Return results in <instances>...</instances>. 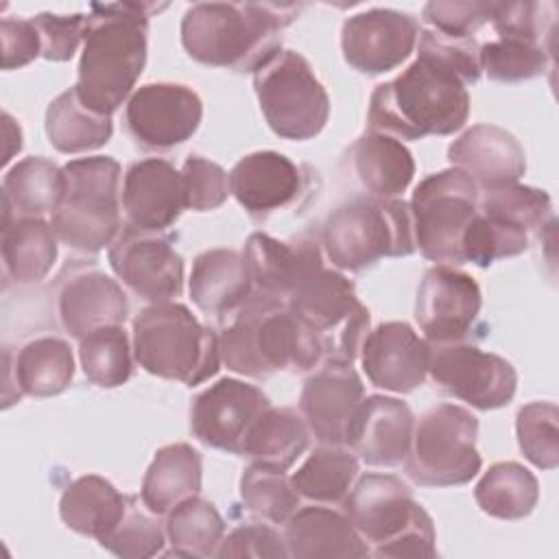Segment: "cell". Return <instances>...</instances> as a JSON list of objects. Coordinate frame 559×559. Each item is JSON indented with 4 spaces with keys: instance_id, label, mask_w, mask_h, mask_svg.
I'll return each mask as SVG.
<instances>
[{
    "instance_id": "f907efd6",
    "label": "cell",
    "mask_w": 559,
    "mask_h": 559,
    "mask_svg": "<svg viewBox=\"0 0 559 559\" xmlns=\"http://www.w3.org/2000/svg\"><path fill=\"white\" fill-rule=\"evenodd\" d=\"M41 37V57L48 61H68L76 52L83 41L85 20L83 13L57 15V13H39L31 17Z\"/></svg>"
},
{
    "instance_id": "d590c367",
    "label": "cell",
    "mask_w": 559,
    "mask_h": 559,
    "mask_svg": "<svg viewBox=\"0 0 559 559\" xmlns=\"http://www.w3.org/2000/svg\"><path fill=\"white\" fill-rule=\"evenodd\" d=\"M13 376L20 395H59L70 386L74 378V354L63 338H33L15 354Z\"/></svg>"
},
{
    "instance_id": "8992f818",
    "label": "cell",
    "mask_w": 559,
    "mask_h": 559,
    "mask_svg": "<svg viewBox=\"0 0 559 559\" xmlns=\"http://www.w3.org/2000/svg\"><path fill=\"white\" fill-rule=\"evenodd\" d=\"M133 358L144 371L186 386L210 380L223 362L218 336L177 301L151 304L135 314Z\"/></svg>"
},
{
    "instance_id": "4dcf8cb0",
    "label": "cell",
    "mask_w": 559,
    "mask_h": 559,
    "mask_svg": "<svg viewBox=\"0 0 559 559\" xmlns=\"http://www.w3.org/2000/svg\"><path fill=\"white\" fill-rule=\"evenodd\" d=\"M352 164L362 188L376 199H395L415 175L413 153L402 140L380 131H367L354 142Z\"/></svg>"
},
{
    "instance_id": "7c38bea8",
    "label": "cell",
    "mask_w": 559,
    "mask_h": 559,
    "mask_svg": "<svg viewBox=\"0 0 559 559\" xmlns=\"http://www.w3.org/2000/svg\"><path fill=\"white\" fill-rule=\"evenodd\" d=\"M286 306L319 334L328 358L345 362L358 358L369 334V310L341 271L321 262L297 284Z\"/></svg>"
},
{
    "instance_id": "2e32d148",
    "label": "cell",
    "mask_w": 559,
    "mask_h": 559,
    "mask_svg": "<svg viewBox=\"0 0 559 559\" xmlns=\"http://www.w3.org/2000/svg\"><path fill=\"white\" fill-rule=\"evenodd\" d=\"M483 293L469 273L448 264L428 269L415 297V321L430 345L463 341L474 328Z\"/></svg>"
},
{
    "instance_id": "9a60e30c",
    "label": "cell",
    "mask_w": 559,
    "mask_h": 559,
    "mask_svg": "<svg viewBox=\"0 0 559 559\" xmlns=\"http://www.w3.org/2000/svg\"><path fill=\"white\" fill-rule=\"evenodd\" d=\"M203 118L199 94L181 83H146L124 107L131 140L148 151H164L190 140Z\"/></svg>"
},
{
    "instance_id": "4316f807",
    "label": "cell",
    "mask_w": 559,
    "mask_h": 559,
    "mask_svg": "<svg viewBox=\"0 0 559 559\" xmlns=\"http://www.w3.org/2000/svg\"><path fill=\"white\" fill-rule=\"evenodd\" d=\"M284 544L295 559H362L369 544L345 513L328 507H301L284 522Z\"/></svg>"
},
{
    "instance_id": "3957f363",
    "label": "cell",
    "mask_w": 559,
    "mask_h": 559,
    "mask_svg": "<svg viewBox=\"0 0 559 559\" xmlns=\"http://www.w3.org/2000/svg\"><path fill=\"white\" fill-rule=\"evenodd\" d=\"M299 11L301 4L197 2L183 13L181 44L203 66L255 72L280 50V33Z\"/></svg>"
},
{
    "instance_id": "b9f144b4",
    "label": "cell",
    "mask_w": 559,
    "mask_h": 559,
    "mask_svg": "<svg viewBox=\"0 0 559 559\" xmlns=\"http://www.w3.org/2000/svg\"><path fill=\"white\" fill-rule=\"evenodd\" d=\"M480 72L496 83L528 81L552 63V46L524 39H496L478 50Z\"/></svg>"
},
{
    "instance_id": "5bb4252c",
    "label": "cell",
    "mask_w": 559,
    "mask_h": 559,
    "mask_svg": "<svg viewBox=\"0 0 559 559\" xmlns=\"http://www.w3.org/2000/svg\"><path fill=\"white\" fill-rule=\"evenodd\" d=\"M109 266L133 295L151 304L173 301L183 290V258L162 231L122 227L109 245Z\"/></svg>"
},
{
    "instance_id": "d6986e66",
    "label": "cell",
    "mask_w": 559,
    "mask_h": 559,
    "mask_svg": "<svg viewBox=\"0 0 559 559\" xmlns=\"http://www.w3.org/2000/svg\"><path fill=\"white\" fill-rule=\"evenodd\" d=\"M362 400L365 386L352 362L328 358L304 380L299 413L321 443L345 445L347 430Z\"/></svg>"
},
{
    "instance_id": "f5cc1de1",
    "label": "cell",
    "mask_w": 559,
    "mask_h": 559,
    "mask_svg": "<svg viewBox=\"0 0 559 559\" xmlns=\"http://www.w3.org/2000/svg\"><path fill=\"white\" fill-rule=\"evenodd\" d=\"M2 129H4V140H7V148H4L2 162L9 164L13 153H17L22 148V129H20V124L7 111L2 114Z\"/></svg>"
},
{
    "instance_id": "4fadbf2b",
    "label": "cell",
    "mask_w": 559,
    "mask_h": 559,
    "mask_svg": "<svg viewBox=\"0 0 559 559\" xmlns=\"http://www.w3.org/2000/svg\"><path fill=\"white\" fill-rule=\"evenodd\" d=\"M428 373L443 393L478 411L507 406L518 389V373L507 358L463 341L432 345Z\"/></svg>"
},
{
    "instance_id": "83f0119b",
    "label": "cell",
    "mask_w": 559,
    "mask_h": 559,
    "mask_svg": "<svg viewBox=\"0 0 559 559\" xmlns=\"http://www.w3.org/2000/svg\"><path fill=\"white\" fill-rule=\"evenodd\" d=\"M188 290L192 304L205 314H231L253 293L242 253L234 249H207L192 262Z\"/></svg>"
},
{
    "instance_id": "ba28073f",
    "label": "cell",
    "mask_w": 559,
    "mask_h": 559,
    "mask_svg": "<svg viewBox=\"0 0 559 559\" xmlns=\"http://www.w3.org/2000/svg\"><path fill=\"white\" fill-rule=\"evenodd\" d=\"M321 240L330 262L341 271H362L382 258L411 255L415 238L408 203L354 197L325 218Z\"/></svg>"
},
{
    "instance_id": "bcb514c9",
    "label": "cell",
    "mask_w": 559,
    "mask_h": 559,
    "mask_svg": "<svg viewBox=\"0 0 559 559\" xmlns=\"http://www.w3.org/2000/svg\"><path fill=\"white\" fill-rule=\"evenodd\" d=\"M129 500L127 513L109 537L100 542L103 548L124 559H146L162 552L166 544V528L157 522L155 513H144Z\"/></svg>"
},
{
    "instance_id": "836d02e7",
    "label": "cell",
    "mask_w": 559,
    "mask_h": 559,
    "mask_svg": "<svg viewBox=\"0 0 559 559\" xmlns=\"http://www.w3.org/2000/svg\"><path fill=\"white\" fill-rule=\"evenodd\" d=\"M310 430L293 408L269 406L249 428L240 456L286 472L308 448Z\"/></svg>"
},
{
    "instance_id": "681fc988",
    "label": "cell",
    "mask_w": 559,
    "mask_h": 559,
    "mask_svg": "<svg viewBox=\"0 0 559 559\" xmlns=\"http://www.w3.org/2000/svg\"><path fill=\"white\" fill-rule=\"evenodd\" d=\"M214 557H255V559H284L288 557L284 537L269 524L251 522L229 531L216 548Z\"/></svg>"
},
{
    "instance_id": "7bdbcfd3",
    "label": "cell",
    "mask_w": 559,
    "mask_h": 559,
    "mask_svg": "<svg viewBox=\"0 0 559 559\" xmlns=\"http://www.w3.org/2000/svg\"><path fill=\"white\" fill-rule=\"evenodd\" d=\"M240 498L253 515L284 524L297 511L301 496L282 469L251 463L240 476Z\"/></svg>"
},
{
    "instance_id": "f6af8a7d",
    "label": "cell",
    "mask_w": 559,
    "mask_h": 559,
    "mask_svg": "<svg viewBox=\"0 0 559 559\" xmlns=\"http://www.w3.org/2000/svg\"><path fill=\"white\" fill-rule=\"evenodd\" d=\"M489 22L500 39H524L552 46L555 4L552 2H491Z\"/></svg>"
},
{
    "instance_id": "9c48e42d",
    "label": "cell",
    "mask_w": 559,
    "mask_h": 559,
    "mask_svg": "<svg viewBox=\"0 0 559 559\" xmlns=\"http://www.w3.org/2000/svg\"><path fill=\"white\" fill-rule=\"evenodd\" d=\"M253 90L275 135L304 142L323 131L330 98L304 55L280 48L253 72Z\"/></svg>"
},
{
    "instance_id": "e0dca14e",
    "label": "cell",
    "mask_w": 559,
    "mask_h": 559,
    "mask_svg": "<svg viewBox=\"0 0 559 559\" xmlns=\"http://www.w3.org/2000/svg\"><path fill=\"white\" fill-rule=\"evenodd\" d=\"M271 406L262 389L223 378L201 391L190 408V430L207 448L238 454L255 419Z\"/></svg>"
},
{
    "instance_id": "30bf717a",
    "label": "cell",
    "mask_w": 559,
    "mask_h": 559,
    "mask_svg": "<svg viewBox=\"0 0 559 559\" xmlns=\"http://www.w3.org/2000/svg\"><path fill=\"white\" fill-rule=\"evenodd\" d=\"M478 419L456 404H437L413 426L406 474L421 487H454L469 483L483 467L476 448Z\"/></svg>"
},
{
    "instance_id": "277c9868",
    "label": "cell",
    "mask_w": 559,
    "mask_h": 559,
    "mask_svg": "<svg viewBox=\"0 0 559 559\" xmlns=\"http://www.w3.org/2000/svg\"><path fill=\"white\" fill-rule=\"evenodd\" d=\"M223 365L247 378L310 371L325 356L319 334L284 301L253 295L231 314L218 336Z\"/></svg>"
},
{
    "instance_id": "74e56055",
    "label": "cell",
    "mask_w": 559,
    "mask_h": 559,
    "mask_svg": "<svg viewBox=\"0 0 559 559\" xmlns=\"http://www.w3.org/2000/svg\"><path fill=\"white\" fill-rule=\"evenodd\" d=\"M358 474V456L343 445L321 443L290 476L301 498L334 504L343 502Z\"/></svg>"
},
{
    "instance_id": "ac0fdd59",
    "label": "cell",
    "mask_w": 559,
    "mask_h": 559,
    "mask_svg": "<svg viewBox=\"0 0 559 559\" xmlns=\"http://www.w3.org/2000/svg\"><path fill=\"white\" fill-rule=\"evenodd\" d=\"M419 37V24L411 13L395 9H367L343 22L341 50L354 70L384 74L402 66Z\"/></svg>"
},
{
    "instance_id": "ee69618b",
    "label": "cell",
    "mask_w": 559,
    "mask_h": 559,
    "mask_svg": "<svg viewBox=\"0 0 559 559\" xmlns=\"http://www.w3.org/2000/svg\"><path fill=\"white\" fill-rule=\"evenodd\" d=\"M559 408L552 402H531L518 411L515 435L522 454L539 469L559 465Z\"/></svg>"
},
{
    "instance_id": "60d3db41",
    "label": "cell",
    "mask_w": 559,
    "mask_h": 559,
    "mask_svg": "<svg viewBox=\"0 0 559 559\" xmlns=\"http://www.w3.org/2000/svg\"><path fill=\"white\" fill-rule=\"evenodd\" d=\"M478 212L493 223L522 229L526 234L542 229L552 221V203L548 192L520 181L496 190H485L478 197Z\"/></svg>"
},
{
    "instance_id": "c3c4849f",
    "label": "cell",
    "mask_w": 559,
    "mask_h": 559,
    "mask_svg": "<svg viewBox=\"0 0 559 559\" xmlns=\"http://www.w3.org/2000/svg\"><path fill=\"white\" fill-rule=\"evenodd\" d=\"M491 2L487 0H472V2H428L421 9V17L426 24H430L435 33L454 37V39H467L474 37V33L489 22Z\"/></svg>"
},
{
    "instance_id": "8fae6325",
    "label": "cell",
    "mask_w": 559,
    "mask_h": 559,
    "mask_svg": "<svg viewBox=\"0 0 559 559\" xmlns=\"http://www.w3.org/2000/svg\"><path fill=\"white\" fill-rule=\"evenodd\" d=\"M478 186L459 168L424 177L408 210L415 249L437 264H465L463 238L478 214Z\"/></svg>"
},
{
    "instance_id": "6da1fadb",
    "label": "cell",
    "mask_w": 559,
    "mask_h": 559,
    "mask_svg": "<svg viewBox=\"0 0 559 559\" xmlns=\"http://www.w3.org/2000/svg\"><path fill=\"white\" fill-rule=\"evenodd\" d=\"M417 39V59L371 92L369 131L421 140L450 135L467 122V85L480 79V44L474 37L454 39L435 31H419Z\"/></svg>"
},
{
    "instance_id": "7dc6e473",
    "label": "cell",
    "mask_w": 559,
    "mask_h": 559,
    "mask_svg": "<svg viewBox=\"0 0 559 559\" xmlns=\"http://www.w3.org/2000/svg\"><path fill=\"white\" fill-rule=\"evenodd\" d=\"M181 181L186 207L194 212H210L221 207L229 197V177L216 164L201 155H192L181 166Z\"/></svg>"
},
{
    "instance_id": "8d00e7d4",
    "label": "cell",
    "mask_w": 559,
    "mask_h": 559,
    "mask_svg": "<svg viewBox=\"0 0 559 559\" xmlns=\"http://www.w3.org/2000/svg\"><path fill=\"white\" fill-rule=\"evenodd\" d=\"M476 504L498 520H522L533 513L539 500L535 474L515 461L493 463L474 487Z\"/></svg>"
},
{
    "instance_id": "ffe728a7",
    "label": "cell",
    "mask_w": 559,
    "mask_h": 559,
    "mask_svg": "<svg viewBox=\"0 0 559 559\" xmlns=\"http://www.w3.org/2000/svg\"><path fill=\"white\" fill-rule=\"evenodd\" d=\"M432 345L404 321H386L369 330L360 347L369 382L391 393H411L424 384Z\"/></svg>"
},
{
    "instance_id": "44dd1931",
    "label": "cell",
    "mask_w": 559,
    "mask_h": 559,
    "mask_svg": "<svg viewBox=\"0 0 559 559\" xmlns=\"http://www.w3.org/2000/svg\"><path fill=\"white\" fill-rule=\"evenodd\" d=\"M122 210L135 229H168L186 210L181 170L159 157L133 162L122 183Z\"/></svg>"
},
{
    "instance_id": "1f68e13d",
    "label": "cell",
    "mask_w": 559,
    "mask_h": 559,
    "mask_svg": "<svg viewBox=\"0 0 559 559\" xmlns=\"http://www.w3.org/2000/svg\"><path fill=\"white\" fill-rule=\"evenodd\" d=\"M203 483L201 454L188 443H170L155 452L144 480L142 504L155 515H166L181 500L197 496Z\"/></svg>"
},
{
    "instance_id": "f1b7e54d",
    "label": "cell",
    "mask_w": 559,
    "mask_h": 559,
    "mask_svg": "<svg viewBox=\"0 0 559 559\" xmlns=\"http://www.w3.org/2000/svg\"><path fill=\"white\" fill-rule=\"evenodd\" d=\"M129 500L103 476L87 474L66 487L59 500V515L68 528L100 544L124 518Z\"/></svg>"
},
{
    "instance_id": "5b68a950",
    "label": "cell",
    "mask_w": 559,
    "mask_h": 559,
    "mask_svg": "<svg viewBox=\"0 0 559 559\" xmlns=\"http://www.w3.org/2000/svg\"><path fill=\"white\" fill-rule=\"evenodd\" d=\"M345 515L378 559H435V524L393 474H365L345 496Z\"/></svg>"
},
{
    "instance_id": "52a82bcc",
    "label": "cell",
    "mask_w": 559,
    "mask_h": 559,
    "mask_svg": "<svg viewBox=\"0 0 559 559\" xmlns=\"http://www.w3.org/2000/svg\"><path fill=\"white\" fill-rule=\"evenodd\" d=\"M66 194L50 214L57 238L74 251L96 253L122 229L120 164L109 155L79 157L63 166Z\"/></svg>"
},
{
    "instance_id": "f546056e",
    "label": "cell",
    "mask_w": 559,
    "mask_h": 559,
    "mask_svg": "<svg viewBox=\"0 0 559 559\" xmlns=\"http://www.w3.org/2000/svg\"><path fill=\"white\" fill-rule=\"evenodd\" d=\"M57 234L41 216L2 210V262L15 284L41 282L57 260Z\"/></svg>"
},
{
    "instance_id": "f35d334b",
    "label": "cell",
    "mask_w": 559,
    "mask_h": 559,
    "mask_svg": "<svg viewBox=\"0 0 559 559\" xmlns=\"http://www.w3.org/2000/svg\"><path fill=\"white\" fill-rule=\"evenodd\" d=\"M166 520L170 552L177 557H214L225 537V520L216 507L199 496L175 504Z\"/></svg>"
},
{
    "instance_id": "7a4b0ae2",
    "label": "cell",
    "mask_w": 559,
    "mask_h": 559,
    "mask_svg": "<svg viewBox=\"0 0 559 559\" xmlns=\"http://www.w3.org/2000/svg\"><path fill=\"white\" fill-rule=\"evenodd\" d=\"M164 7L146 2L90 7L74 85L85 107L111 116L129 100L146 63L148 15Z\"/></svg>"
},
{
    "instance_id": "816d5d0a",
    "label": "cell",
    "mask_w": 559,
    "mask_h": 559,
    "mask_svg": "<svg viewBox=\"0 0 559 559\" xmlns=\"http://www.w3.org/2000/svg\"><path fill=\"white\" fill-rule=\"evenodd\" d=\"M2 70H15L41 55V37L33 20L4 17L0 22Z\"/></svg>"
},
{
    "instance_id": "484cf974",
    "label": "cell",
    "mask_w": 559,
    "mask_h": 559,
    "mask_svg": "<svg viewBox=\"0 0 559 559\" xmlns=\"http://www.w3.org/2000/svg\"><path fill=\"white\" fill-rule=\"evenodd\" d=\"M57 308L63 330L79 341L98 328L122 325L129 314L122 286L98 269L68 277L59 290Z\"/></svg>"
},
{
    "instance_id": "603a6c76",
    "label": "cell",
    "mask_w": 559,
    "mask_h": 559,
    "mask_svg": "<svg viewBox=\"0 0 559 559\" xmlns=\"http://www.w3.org/2000/svg\"><path fill=\"white\" fill-rule=\"evenodd\" d=\"M448 159L483 192L518 183L526 170L524 148L515 135L496 124L469 127L448 146Z\"/></svg>"
},
{
    "instance_id": "d6a6232c",
    "label": "cell",
    "mask_w": 559,
    "mask_h": 559,
    "mask_svg": "<svg viewBox=\"0 0 559 559\" xmlns=\"http://www.w3.org/2000/svg\"><path fill=\"white\" fill-rule=\"evenodd\" d=\"M66 194V175L46 157H24L2 177V210L15 216L52 214Z\"/></svg>"
},
{
    "instance_id": "cb8c5ba5",
    "label": "cell",
    "mask_w": 559,
    "mask_h": 559,
    "mask_svg": "<svg viewBox=\"0 0 559 559\" xmlns=\"http://www.w3.org/2000/svg\"><path fill=\"white\" fill-rule=\"evenodd\" d=\"M251 284L264 297L288 301L297 284L314 269L321 260V249L310 238L277 240L269 234L255 231L247 238L242 251Z\"/></svg>"
},
{
    "instance_id": "d4e9b609",
    "label": "cell",
    "mask_w": 559,
    "mask_h": 559,
    "mask_svg": "<svg viewBox=\"0 0 559 559\" xmlns=\"http://www.w3.org/2000/svg\"><path fill=\"white\" fill-rule=\"evenodd\" d=\"M227 177L229 194L253 218L286 207L301 190L299 166L277 151H255L240 157Z\"/></svg>"
},
{
    "instance_id": "7402d4cb",
    "label": "cell",
    "mask_w": 559,
    "mask_h": 559,
    "mask_svg": "<svg viewBox=\"0 0 559 559\" xmlns=\"http://www.w3.org/2000/svg\"><path fill=\"white\" fill-rule=\"evenodd\" d=\"M413 413L406 402L386 395H369L360 402L347 430L345 445L373 467L400 465L413 441Z\"/></svg>"
},
{
    "instance_id": "ab89813d",
    "label": "cell",
    "mask_w": 559,
    "mask_h": 559,
    "mask_svg": "<svg viewBox=\"0 0 559 559\" xmlns=\"http://www.w3.org/2000/svg\"><path fill=\"white\" fill-rule=\"evenodd\" d=\"M131 343L122 325H105L79 341L85 378L100 389H116L131 378Z\"/></svg>"
},
{
    "instance_id": "e575fe53",
    "label": "cell",
    "mask_w": 559,
    "mask_h": 559,
    "mask_svg": "<svg viewBox=\"0 0 559 559\" xmlns=\"http://www.w3.org/2000/svg\"><path fill=\"white\" fill-rule=\"evenodd\" d=\"M46 138L59 153H87L105 146L114 133L111 116L85 107L74 87L61 92L46 109Z\"/></svg>"
}]
</instances>
